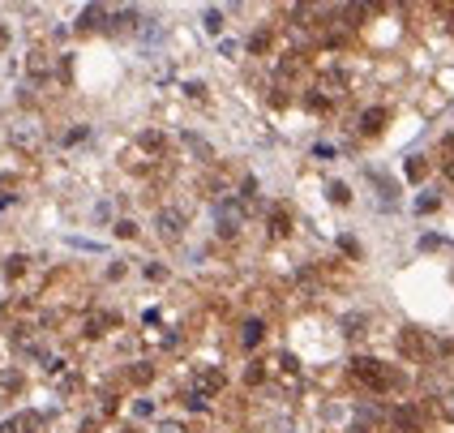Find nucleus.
Segmentation results:
<instances>
[{
  "label": "nucleus",
  "instance_id": "1",
  "mask_svg": "<svg viewBox=\"0 0 454 433\" xmlns=\"http://www.w3.org/2000/svg\"><path fill=\"white\" fill-rule=\"evenodd\" d=\"M351 378H356L364 390H373V395H390V390H399L403 386V373L378 361V356H356L351 361Z\"/></svg>",
  "mask_w": 454,
  "mask_h": 433
},
{
  "label": "nucleus",
  "instance_id": "2",
  "mask_svg": "<svg viewBox=\"0 0 454 433\" xmlns=\"http://www.w3.org/2000/svg\"><path fill=\"white\" fill-rule=\"evenodd\" d=\"M214 214H219V236H240V223H245V214H240V206H236V198H223L219 206H214Z\"/></svg>",
  "mask_w": 454,
  "mask_h": 433
},
{
  "label": "nucleus",
  "instance_id": "3",
  "mask_svg": "<svg viewBox=\"0 0 454 433\" xmlns=\"http://www.w3.org/2000/svg\"><path fill=\"white\" fill-rule=\"evenodd\" d=\"M399 352H403V356H407V361H424V356H429V352H433V343L424 339V330H416V326H407V330L399 334Z\"/></svg>",
  "mask_w": 454,
  "mask_h": 433
},
{
  "label": "nucleus",
  "instance_id": "4",
  "mask_svg": "<svg viewBox=\"0 0 454 433\" xmlns=\"http://www.w3.org/2000/svg\"><path fill=\"white\" fill-rule=\"evenodd\" d=\"M154 228H159V236H163V241H180V236H185V214L163 206L159 214H154Z\"/></svg>",
  "mask_w": 454,
  "mask_h": 433
},
{
  "label": "nucleus",
  "instance_id": "5",
  "mask_svg": "<svg viewBox=\"0 0 454 433\" xmlns=\"http://www.w3.org/2000/svg\"><path fill=\"white\" fill-rule=\"evenodd\" d=\"M390 425L399 429V433H420L424 416H420V407H416V403H403V407H394V412H390Z\"/></svg>",
  "mask_w": 454,
  "mask_h": 433
},
{
  "label": "nucleus",
  "instance_id": "6",
  "mask_svg": "<svg viewBox=\"0 0 454 433\" xmlns=\"http://www.w3.org/2000/svg\"><path fill=\"white\" fill-rule=\"evenodd\" d=\"M227 386V373L223 369H214V365H206L202 373H197V390H202V395L210 399V395H219V390Z\"/></svg>",
  "mask_w": 454,
  "mask_h": 433
},
{
  "label": "nucleus",
  "instance_id": "7",
  "mask_svg": "<svg viewBox=\"0 0 454 433\" xmlns=\"http://www.w3.org/2000/svg\"><path fill=\"white\" fill-rule=\"evenodd\" d=\"M386 121H390L386 108H364V112H360V133H364V137H378V133L386 129Z\"/></svg>",
  "mask_w": 454,
  "mask_h": 433
},
{
  "label": "nucleus",
  "instance_id": "8",
  "mask_svg": "<svg viewBox=\"0 0 454 433\" xmlns=\"http://www.w3.org/2000/svg\"><path fill=\"white\" fill-rule=\"evenodd\" d=\"M107 17H112V13H107L103 5H86V9H82V17H77V30H94V26H107Z\"/></svg>",
  "mask_w": 454,
  "mask_h": 433
},
{
  "label": "nucleus",
  "instance_id": "9",
  "mask_svg": "<svg viewBox=\"0 0 454 433\" xmlns=\"http://www.w3.org/2000/svg\"><path fill=\"white\" fill-rule=\"evenodd\" d=\"M266 223H270V236H287V232H291V214H287V206H270Z\"/></svg>",
  "mask_w": 454,
  "mask_h": 433
},
{
  "label": "nucleus",
  "instance_id": "10",
  "mask_svg": "<svg viewBox=\"0 0 454 433\" xmlns=\"http://www.w3.org/2000/svg\"><path fill=\"white\" fill-rule=\"evenodd\" d=\"M262 339H266V322H262V318H249V322L240 326V343H245V348H258Z\"/></svg>",
  "mask_w": 454,
  "mask_h": 433
},
{
  "label": "nucleus",
  "instance_id": "11",
  "mask_svg": "<svg viewBox=\"0 0 454 433\" xmlns=\"http://www.w3.org/2000/svg\"><path fill=\"white\" fill-rule=\"evenodd\" d=\"M137 146L150 150V154H163V150H167V137H163L159 129H142V133H137Z\"/></svg>",
  "mask_w": 454,
  "mask_h": 433
},
{
  "label": "nucleus",
  "instance_id": "12",
  "mask_svg": "<svg viewBox=\"0 0 454 433\" xmlns=\"http://www.w3.org/2000/svg\"><path fill=\"white\" fill-rule=\"evenodd\" d=\"M185 146L193 150V159H202V163H210V159H214L210 142H206V137H197V133H185Z\"/></svg>",
  "mask_w": 454,
  "mask_h": 433
},
{
  "label": "nucleus",
  "instance_id": "13",
  "mask_svg": "<svg viewBox=\"0 0 454 433\" xmlns=\"http://www.w3.org/2000/svg\"><path fill=\"white\" fill-rule=\"evenodd\" d=\"M129 382H133V386H150V382H154V365L137 361V365L129 369Z\"/></svg>",
  "mask_w": 454,
  "mask_h": 433
},
{
  "label": "nucleus",
  "instance_id": "14",
  "mask_svg": "<svg viewBox=\"0 0 454 433\" xmlns=\"http://www.w3.org/2000/svg\"><path fill=\"white\" fill-rule=\"evenodd\" d=\"M403 172H407V181H424V176H429V159H424V154H411Z\"/></svg>",
  "mask_w": 454,
  "mask_h": 433
},
{
  "label": "nucleus",
  "instance_id": "15",
  "mask_svg": "<svg viewBox=\"0 0 454 433\" xmlns=\"http://www.w3.org/2000/svg\"><path fill=\"white\" fill-rule=\"evenodd\" d=\"M364 326H369V318H364V313H347V318H343V334H347V339L364 334Z\"/></svg>",
  "mask_w": 454,
  "mask_h": 433
},
{
  "label": "nucleus",
  "instance_id": "16",
  "mask_svg": "<svg viewBox=\"0 0 454 433\" xmlns=\"http://www.w3.org/2000/svg\"><path fill=\"white\" fill-rule=\"evenodd\" d=\"M326 198H330L334 206H347V202H351V189H347L343 181H330V185H326Z\"/></svg>",
  "mask_w": 454,
  "mask_h": 433
},
{
  "label": "nucleus",
  "instance_id": "17",
  "mask_svg": "<svg viewBox=\"0 0 454 433\" xmlns=\"http://www.w3.org/2000/svg\"><path fill=\"white\" fill-rule=\"evenodd\" d=\"M39 429V416H30V412H26V416H17V421H9L5 429H0V433H34Z\"/></svg>",
  "mask_w": 454,
  "mask_h": 433
},
{
  "label": "nucleus",
  "instance_id": "18",
  "mask_svg": "<svg viewBox=\"0 0 454 433\" xmlns=\"http://www.w3.org/2000/svg\"><path fill=\"white\" fill-rule=\"evenodd\" d=\"M202 26H206L210 34H223V9H206V13H202Z\"/></svg>",
  "mask_w": 454,
  "mask_h": 433
},
{
  "label": "nucleus",
  "instance_id": "19",
  "mask_svg": "<svg viewBox=\"0 0 454 433\" xmlns=\"http://www.w3.org/2000/svg\"><path fill=\"white\" fill-rule=\"evenodd\" d=\"M437 206H442V198H437V193H420V198H416V214H433Z\"/></svg>",
  "mask_w": 454,
  "mask_h": 433
},
{
  "label": "nucleus",
  "instance_id": "20",
  "mask_svg": "<svg viewBox=\"0 0 454 433\" xmlns=\"http://www.w3.org/2000/svg\"><path fill=\"white\" fill-rule=\"evenodd\" d=\"M249 52H253V56L270 52V30H258V34H253V39H249Z\"/></svg>",
  "mask_w": 454,
  "mask_h": 433
},
{
  "label": "nucleus",
  "instance_id": "21",
  "mask_svg": "<svg viewBox=\"0 0 454 433\" xmlns=\"http://www.w3.org/2000/svg\"><path fill=\"white\" fill-rule=\"evenodd\" d=\"M343 17H347V26H360L364 17H369V5H347V9H343Z\"/></svg>",
  "mask_w": 454,
  "mask_h": 433
},
{
  "label": "nucleus",
  "instance_id": "22",
  "mask_svg": "<svg viewBox=\"0 0 454 433\" xmlns=\"http://www.w3.org/2000/svg\"><path fill=\"white\" fill-rule=\"evenodd\" d=\"M185 407H189V412H206V407H210V399L202 395V390H189V395H185Z\"/></svg>",
  "mask_w": 454,
  "mask_h": 433
},
{
  "label": "nucleus",
  "instance_id": "23",
  "mask_svg": "<svg viewBox=\"0 0 454 433\" xmlns=\"http://www.w3.org/2000/svg\"><path fill=\"white\" fill-rule=\"evenodd\" d=\"M245 382H249V386H262V382H266V365H249V369H245Z\"/></svg>",
  "mask_w": 454,
  "mask_h": 433
},
{
  "label": "nucleus",
  "instance_id": "24",
  "mask_svg": "<svg viewBox=\"0 0 454 433\" xmlns=\"http://www.w3.org/2000/svg\"><path fill=\"white\" fill-rule=\"evenodd\" d=\"M22 270H26V258H22V253H13V258L5 262V274H9V279H17Z\"/></svg>",
  "mask_w": 454,
  "mask_h": 433
},
{
  "label": "nucleus",
  "instance_id": "25",
  "mask_svg": "<svg viewBox=\"0 0 454 433\" xmlns=\"http://www.w3.org/2000/svg\"><path fill=\"white\" fill-rule=\"evenodd\" d=\"M116 236H121V241H133V236H137V223H133V219H121V223H116Z\"/></svg>",
  "mask_w": 454,
  "mask_h": 433
},
{
  "label": "nucleus",
  "instance_id": "26",
  "mask_svg": "<svg viewBox=\"0 0 454 433\" xmlns=\"http://www.w3.org/2000/svg\"><path fill=\"white\" fill-rule=\"evenodd\" d=\"M185 94L189 99H206V82H185Z\"/></svg>",
  "mask_w": 454,
  "mask_h": 433
},
{
  "label": "nucleus",
  "instance_id": "27",
  "mask_svg": "<svg viewBox=\"0 0 454 433\" xmlns=\"http://www.w3.org/2000/svg\"><path fill=\"white\" fill-rule=\"evenodd\" d=\"M48 69V56L43 52H30V73H43Z\"/></svg>",
  "mask_w": 454,
  "mask_h": 433
},
{
  "label": "nucleus",
  "instance_id": "28",
  "mask_svg": "<svg viewBox=\"0 0 454 433\" xmlns=\"http://www.w3.org/2000/svg\"><path fill=\"white\" fill-rule=\"evenodd\" d=\"M339 249L347 253V258H360V245H356V241H351V236H343V241H339Z\"/></svg>",
  "mask_w": 454,
  "mask_h": 433
},
{
  "label": "nucleus",
  "instance_id": "29",
  "mask_svg": "<svg viewBox=\"0 0 454 433\" xmlns=\"http://www.w3.org/2000/svg\"><path fill=\"white\" fill-rule=\"evenodd\" d=\"M146 279H154V283H159V279H167V270H163L159 262H150V266H146Z\"/></svg>",
  "mask_w": 454,
  "mask_h": 433
},
{
  "label": "nucleus",
  "instance_id": "30",
  "mask_svg": "<svg viewBox=\"0 0 454 433\" xmlns=\"http://www.w3.org/2000/svg\"><path fill=\"white\" fill-rule=\"evenodd\" d=\"M313 159H334V146H326V142H318V146H313Z\"/></svg>",
  "mask_w": 454,
  "mask_h": 433
},
{
  "label": "nucleus",
  "instance_id": "31",
  "mask_svg": "<svg viewBox=\"0 0 454 433\" xmlns=\"http://www.w3.org/2000/svg\"><path fill=\"white\" fill-rule=\"evenodd\" d=\"M0 386H9V390H13V386H22V378H17V373L9 369V373H0Z\"/></svg>",
  "mask_w": 454,
  "mask_h": 433
},
{
  "label": "nucleus",
  "instance_id": "32",
  "mask_svg": "<svg viewBox=\"0 0 454 433\" xmlns=\"http://www.w3.org/2000/svg\"><path fill=\"white\" fill-rule=\"evenodd\" d=\"M159 433H185V429L176 425V421H163V425H159Z\"/></svg>",
  "mask_w": 454,
  "mask_h": 433
},
{
  "label": "nucleus",
  "instance_id": "33",
  "mask_svg": "<svg viewBox=\"0 0 454 433\" xmlns=\"http://www.w3.org/2000/svg\"><path fill=\"white\" fill-rule=\"evenodd\" d=\"M5 48H9V26L0 22V52H5Z\"/></svg>",
  "mask_w": 454,
  "mask_h": 433
}]
</instances>
